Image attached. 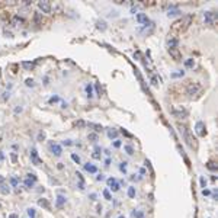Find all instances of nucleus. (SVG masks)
<instances>
[{"instance_id":"obj_1","label":"nucleus","mask_w":218,"mask_h":218,"mask_svg":"<svg viewBox=\"0 0 218 218\" xmlns=\"http://www.w3.org/2000/svg\"><path fill=\"white\" fill-rule=\"evenodd\" d=\"M177 128H179V132L182 134V137H183V140H185V143L188 144L191 148H196V147H198V141H196V138L193 137L192 131H191L188 127L182 125V124H177Z\"/></svg>"},{"instance_id":"obj_2","label":"nucleus","mask_w":218,"mask_h":218,"mask_svg":"<svg viewBox=\"0 0 218 218\" xmlns=\"http://www.w3.org/2000/svg\"><path fill=\"white\" fill-rule=\"evenodd\" d=\"M191 22H192V15H186V16H183L180 21H177V22L173 23L172 29L173 31H185V29H188V26L191 25Z\"/></svg>"},{"instance_id":"obj_3","label":"nucleus","mask_w":218,"mask_h":218,"mask_svg":"<svg viewBox=\"0 0 218 218\" xmlns=\"http://www.w3.org/2000/svg\"><path fill=\"white\" fill-rule=\"evenodd\" d=\"M201 90V84L199 83H195V82H189L186 84V95L188 96H193V95H198Z\"/></svg>"},{"instance_id":"obj_4","label":"nucleus","mask_w":218,"mask_h":218,"mask_svg":"<svg viewBox=\"0 0 218 218\" xmlns=\"http://www.w3.org/2000/svg\"><path fill=\"white\" fill-rule=\"evenodd\" d=\"M195 132L199 135V137H205L207 135V128H205V124L202 121H198L195 124Z\"/></svg>"},{"instance_id":"obj_5","label":"nucleus","mask_w":218,"mask_h":218,"mask_svg":"<svg viewBox=\"0 0 218 218\" xmlns=\"http://www.w3.org/2000/svg\"><path fill=\"white\" fill-rule=\"evenodd\" d=\"M204 19H205V23L214 25L217 22V13H214V12H204Z\"/></svg>"},{"instance_id":"obj_6","label":"nucleus","mask_w":218,"mask_h":218,"mask_svg":"<svg viewBox=\"0 0 218 218\" xmlns=\"http://www.w3.org/2000/svg\"><path fill=\"white\" fill-rule=\"evenodd\" d=\"M48 148H50V151L55 156V157H60L61 153H63V148H61V146H60V144H55V143H51V144L48 146Z\"/></svg>"},{"instance_id":"obj_7","label":"nucleus","mask_w":218,"mask_h":218,"mask_svg":"<svg viewBox=\"0 0 218 218\" xmlns=\"http://www.w3.org/2000/svg\"><path fill=\"white\" fill-rule=\"evenodd\" d=\"M179 15H182V10L177 9L175 5H170V7L167 10V16L169 18H175V16H179Z\"/></svg>"},{"instance_id":"obj_8","label":"nucleus","mask_w":218,"mask_h":218,"mask_svg":"<svg viewBox=\"0 0 218 218\" xmlns=\"http://www.w3.org/2000/svg\"><path fill=\"white\" fill-rule=\"evenodd\" d=\"M108 186H109V189H112V192H118L119 191V183L115 177H109L108 179Z\"/></svg>"},{"instance_id":"obj_9","label":"nucleus","mask_w":218,"mask_h":218,"mask_svg":"<svg viewBox=\"0 0 218 218\" xmlns=\"http://www.w3.org/2000/svg\"><path fill=\"white\" fill-rule=\"evenodd\" d=\"M31 162H32L35 166H39V164H42V160L38 157V153H37V150H35V148H32V150H31Z\"/></svg>"},{"instance_id":"obj_10","label":"nucleus","mask_w":218,"mask_h":218,"mask_svg":"<svg viewBox=\"0 0 218 218\" xmlns=\"http://www.w3.org/2000/svg\"><path fill=\"white\" fill-rule=\"evenodd\" d=\"M38 7H39V10H42V13H50L51 12V3L50 2H38Z\"/></svg>"},{"instance_id":"obj_11","label":"nucleus","mask_w":218,"mask_h":218,"mask_svg":"<svg viewBox=\"0 0 218 218\" xmlns=\"http://www.w3.org/2000/svg\"><path fill=\"white\" fill-rule=\"evenodd\" d=\"M169 54H170V57H172L175 61H182V54H180L179 48H172V50H169Z\"/></svg>"},{"instance_id":"obj_12","label":"nucleus","mask_w":218,"mask_h":218,"mask_svg":"<svg viewBox=\"0 0 218 218\" xmlns=\"http://www.w3.org/2000/svg\"><path fill=\"white\" fill-rule=\"evenodd\" d=\"M135 19H137V22H138V23H144V25L151 23V22H150V19H148V16H147L146 13H137Z\"/></svg>"},{"instance_id":"obj_13","label":"nucleus","mask_w":218,"mask_h":218,"mask_svg":"<svg viewBox=\"0 0 218 218\" xmlns=\"http://www.w3.org/2000/svg\"><path fill=\"white\" fill-rule=\"evenodd\" d=\"M172 115L176 118H186L188 116V111L186 109H172Z\"/></svg>"},{"instance_id":"obj_14","label":"nucleus","mask_w":218,"mask_h":218,"mask_svg":"<svg viewBox=\"0 0 218 218\" xmlns=\"http://www.w3.org/2000/svg\"><path fill=\"white\" fill-rule=\"evenodd\" d=\"M38 205H39V207H42V208H45L47 211H50V209H51V205H50V202L47 201L45 198H41V199L38 201Z\"/></svg>"},{"instance_id":"obj_15","label":"nucleus","mask_w":218,"mask_h":218,"mask_svg":"<svg viewBox=\"0 0 218 218\" xmlns=\"http://www.w3.org/2000/svg\"><path fill=\"white\" fill-rule=\"evenodd\" d=\"M177 45H179V39L177 38H170L167 41V47H169V50H172V48H177Z\"/></svg>"},{"instance_id":"obj_16","label":"nucleus","mask_w":218,"mask_h":218,"mask_svg":"<svg viewBox=\"0 0 218 218\" xmlns=\"http://www.w3.org/2000/svg\"><path fill=\"white\" fill-rule=\"evenodd\" d=\"M23 23V19L19 16V15H15V16L12 18V25L13 26H21Z\"/></svg>"},{"instance_id":"obj_17","label":"nucleus","mask_w":218,"mask_h":218,"mask_svg":"<svg viewBox=\"0 0 218 218\" xmlns=\"http://www.w3.org/2000/svg\"><path fill=\"white\" fill-rule=\"evenodd\" d=\"M87 127H89V128H92L95 132H100V131H103V127H102V125H99V124L89 122V124H87Z\"/></svg>"},{"instance_id":"obj_18","label":"nucleus","mask_w":218,"mask_h":218,"mask_svg":"<svg viewBox=\"0 0 218 218\" xmlns=\"http://www.w3.org/2000/svg\"><path fill=\"white\" fill-rule=\"evenodd\" d=\"M84 170H86V172H89V173H96L98 172V167L93 166L92 163H86L84 164Z\"/></svg>"},{"instance_id":"obj_19","label":"nucleus","mask_w":218,"mask_h":218,"mask_svg":"<svg viewBox=\"0 0 218 218\" xmlns=\"http://www.w3.org/2000/svg\"><path fill=\"white\" fill-rule=\"evenodd\" d=\"M66 201H67V199H66V196H63V195H58V196H57V207H58V208H61V207H63V205L66 204Z\"/></svg>"},{"instance_id":"obj_20","label":"nucleus","mask_w":218,"mask_h":218,"mask_svg":"<svg viewBox=\"0 0 218 218\" xmlns=\"http://www.w3.org/2000/svg\"><path fill=\"white\" fill-rule=\"evenodd\" d=\"M100 151H102V148L100 147H95V151H93V154H92V157L95 159V160H99L100 159Z\"/></svg>"},{"instance_id":"obj_21","label":"nucleus","mask_w":218,"mask_h":218,"mask_svg":"<svg viewBox=\"0 0 218 218\" xmlns=\"http://www.w3.org/2000/svg\"><path fill=\"white\" fill-rule=\"evenodd\" d=\"M108 138H111V140H115L118 137V131L116 130H108Z\"/></svg>"},{"instance_id":"obj_22","label":"nucleus","mask_w":218,"mask_h":218,"mask_svg":"<svg viewBox=\"0 0 218 218\" xmlns=\"http://www.w3.org/2000/svg\"><path fill=\"white\" fill-rule=\"evenodd\" d=\"M185 76V71L183 70H177L176 73H172L170 74V77H172V79H179V77H183Z\"/></svg>"},{"instance_id":"obj_23","label":"nucleus","mask_w":218,"mask_h":218,"mask_svg":"<svg viewBox=\"0 0 218 218\" xmlns=\"http://www.w3.org/2000/svg\"><path fill=\"white\" fill-rule=\"evenodd\" d=\"M22 67L26 68V70H32V68L35 67V64H34V63H29V61H23V63H22Z\"/></svg>"},{"instance_id":"obj_24","label":"nucleus","mask_w":218,"mask_h":218,"mask_svg":"<svg viewBox=\"0 0 218 218\" xmlns=\"http://www.w3.org/2000/svg\"><path fill=\"white\" fill-rule=\"evenodd\" d=\"M134 74H135V77L138 79V82H140V83H144V79H143V76H141V73H140V70H138V68H134Z\"/></svg>"},{"instance_id":"obj_25","label":"nucleus","mask_w":218,"mask_h":218,"mask_svg":"<svg viewBox=\"0 0 218 218\" xmlns=\"http://www.w3.org/2000/svg\"><path fill=\"white\" fill-rule=\"evenodd\" d=\"M195 64V61L193 58H188V60H185V67H188V68H192Z\"/></svg>"},{"instance_id":"obj_26","label":"nucleus","mask_w":218,"mask_h":218,"mask_svg":"<svg viewBox=\"0 0 218 218\" xmlns=\"http://www.w3.org/2000/svg\"><path fill=\"white\" fill-rule=\"evenodd\" d=\"M23 183H25V186H26V188H29V189H31V188H34V183H35V182H34L32 179H29V177H26Z\"/></svg>"},{"instance_id":"obj_27","label":"nucleus","mask_w":218,"mask_h":218,"mask_svg":"<svg viewBox=\"0 0 218 218\" xmlns=\"http://www.w3.org/2000/svg\"><path fill=\"white\" fill-rule=\"evenodd\" d=\"M96 26H98V29L105 31V29H106V22H105V21H98V22H96Z\"/></svg>"},{"instance_id":"obj_28","label":"nucleus","mask_w":218,"mask_h":218,"mask_svg":"<svg viewBox=\"0 0 218 218\" xmlns=\"http://www.w3.org/2000/svg\"><path fill=\"white\" fill-rule=\"evenodd\" d=\"M86 93H87V96L89 98H92L93 96V86L89 83V84H86Z\"/></svg>"},{"instance_id":"obj_29","label":"nucleus","mask_w":218,"mask_h":218,"mask_svg":"<svg viewBox=\"0 0 218 218\" xmlns=\"http://www.w3.org/2000/svg\"><path fill=\"white\" fill-rule=\"evenodd\" d=\"M10 192V189L7 188L6 185H0V193H3V195H7Z\"/></svg>"},{"instance_id":"obj_30","label":"nucleus","mask_w":218,"mask_h":218,"mask_svg":"<svg viewBox=\"0 0 218 218\" xmlns=\"http://www.w3.org/2000/svg\"><path fill=\"white\" fill-rule=\"evenodd\" d=\"M124 150L127 151V154H128V156H132V154H134V147H132V146H130V144L124 147Z\"/></svg>"},{"instance_id":"obj_31","label":"nucleus","mask_w":218,"mask_h":218,"mask_svg":"<svg viewBox=\"0 0 218 218\" xmlns=\"http://www.w3.org/2000/svg\"><path fill=\"white\" fill-rule=\"evenodd\" d=\"M128 196L130 198H135V188L134 186H130L128 188Z\"/></svg>"},{"instance_id":"obj_32","label":"nucleus","mask_w":218,"mask_h":218,"mask_svg":"<svg viewBox=\"0 0 218 218\" xmlns=\"http://www.w3.org/2000/svg\"><path fill=\"white\" fill-rule=\"evenodd\" d=\"M90 141H93V143H96L98 141V134L96 132H92V134H89V137H87Z\"/></svg>"},{"instance_id":"obj_33","label":"nucleus","mask_w":218,"mask_h":218,"mask_svg":"<svg viewBox=\"0 0 218 218\" xmlns=\"http://www.w3.org/2000/svg\"><path fill=\"white\" fill-rule=\"evenodd\" d=\"M132 215H134V218H144V212L143 211H134Z\"/></svg>"},{"instance_id":"obj_34","label":"nucleus","mask_w":218,"mask_h":218,"mask_svg":"<svg viewBox=\"0 0 218 218\" xmlns=\"http://www.w3.org/2000/svg\"><path fill=\"white\" fill-rule=\"evenodd\" d=\"M71 160H73L74 163H77V164L80 163V157H79V156H77L76 153H71Z\"/></svg>"},{"instance_id":"obj_35","label":"nucleus","mask_w":218,"mask_h":218,"mask_svg":"<svg viewBox=\"0 0 218 218\" xmlns=\"http://www.w3.org/2000/svg\"><path fill=\"white\" fill-rule=\"evenodd\" d=\"M34 21H35V23H41V22H42V16H41V13H35Z\"/></svg>"},{"instance_id":"obj_36","label":"nucleus","mask_w":218,"mask_h":218,"mask_svg":"<svg viewBox=\"0 0 218 218\" xmlns=\"http://www.w3.org/2000/svg\"><path fill=\"white\" fill-rule=\"evenodd\" d=\"M119 170H121L122 173H125V172H127V162H122V163L119 164Z\"/></svg>"},{"instance_id":"obj_37","label":"nucleus","mask_w":218,"mask_h":218,"mask_svg":"<svg viewBox=\"0 0 218 218\" xmlns=\"http://www.w3.org/2000/svg\"><path fill=\"white\" fill-rule=\"evenodd\" d=\"M207 167H208L209 170H212V172H215V170H217V166H215V163H212V162H208V163H207Z\"/></svg>"},{"instance_id":"obj_38","label":"nucleus","mask_w":218,"mask_h":218,"mask_svg":"<svg viewBox=\"0 0 218 218\" xmlns=\"http://www.w3.org/2000/svg\"><path fill=\"white\" fill-rule=\"evenodd\" d=\"M103 196H105V199H108V201H111V199H112L111 192H109L108 189H103Z\"/></svg>"},{"instance_id":"obj_39","label":"nucleus","mask_w":218,"mask_h":218,"mask_svg":"<svg viewBox=\"0 0 218 218\" xmlns=\"http://www.w3.org/2000/svg\"><path fill=\"white\" fill-rule=\"evenodd\" d=\"M25 84H26L28 87H34V86H35V83H34L32 79H26V80H25Z\"/></svg>"},{"instance_id":"obj_40","label":"nucleus","mask_w":218,"mask_h":218,"mask_svg":"<svg viewBox=\"0 0 218 218\" xmlns=\"http://www.w3.org/2000/svg\"><path fill=\"white\" fill-rule=\"evenodd\" d=\"M10 183H12V186H13V188H16V186L19 185V180H18L16 177H10Z\"/></svg>"},{"instance_id":"obj_41","label":"nucleus","mask_w":218,"mask_h":218,"mask_svg":"<svg viewBox=\"0 0 218 218\" xmlns=\"http://www.w3.org/2000/svg\"><path fill=\"white\" fill-rule=\"evenodd\" d=\"M28 215H29V218H34L35 217V209L34 208H28Z\"/></svg>"},{"instance_id":"obj_42","label":"nucleus","mask_w":218,"mask_h":218,"mask_svg":"<svg viewBox=\"0 0 218 218\" xmlns=\"http://www.w3.org/2000/svg\"><path fill=\"white\" fill-rule=\"evenodd\" d=\"M159 82H160V80H159L156 76H153V77H151V84H153V86H157V84H159Z\"/></svg>"},{"instance_id":"obj_43","label":"nucleus","mask_w":218,"mask_h":218,"mask_svg":"<svg viewBox=\"0 0 218 218\" xmlns=\"http://www.w3.org/2000/svg\"><path fill=\"white\" fill-rule=\"evenodd\" d=\"M10 159H12L13 163H16V162H18V156H16V153H10Z\"/></svg>"},{"instance_id":"obj_44","label":"nucleus","mask_w":218,"mask_h":218,"mask_svg":"<svg viewBox=\"0 0 218 218\" xmlns=\"http://www.w3.org/2000/svg\"><path fill=\"white\" fill-rule=\"evenodd\" d=\"M60 100H61V99H60L58 96H53V98H51L48 102H50V103H55V102H60Z\"/></svg>"},{"instance_id":"obj_45","label":"nucleus","mask_w":218,"mask_h":218,"mask_svg":"<svg viewBox=\"0 0 218 218\" xmlns=\"http://www.w3.org/2000/svg\"><path fill=\"white\" fill-rule=\"evenodd\" d=\"M45 140V132H39L38 134V141H44Z\"/></svg>"},{"instance_id":"obj_46","label":"nucleus","mask_w":218,"mask_h":218,"mask_svg":"<svg viewBox=\"0 0 218 218\" xmlns=\"http://www.w3.org/2000/svg\"><path fill=\"white\" fill-rule=\"evenodd\" d=\"M121 146H122V143L119 141V140H115V141H114V147H115V148H119Z\"/></svg>"},{"instance_id":"obj_47","label":"nucleus","mask_w":218,"mask_h":218,"mask_svg":"<svg viewBox=\"0 0 218 218\" xmlns=\"http://www.w3.org/2000/svg\"><path fill=\"white\" fill-rule=\"evenodd\" d=\"M121 132H122V134H124V135H125V137H128V138H132V134H130V132H128V131H127V130H122V131H121Z\"/></svg>"},{"instance_id":"obj_48","label":"nucleus","mask_w":218,"mask_h":218,"mask_svg":"<svg viewBox=\"0 0 218 218\" xmlns=\"http://www.w3.org/2000/svg\"><path fill=\"white\" fill-rule=\"evenodd\" d=\"M76 125L79 127V128H82V127H84V125H86V124H84L83 121H79V122H76Z\"/></svg>"},{"instance_id":"obj_49","label":"nucleus","mask_w":218,"mask_h":218,"mask_svg":"<svg viewBox=\"0 0 218 218\" xmlns=\"http://www.w3.org/2000/svg\"><path fill=\"white\" fill-rule=\"evenodd\" d=\"M3 95H5V96H3V100H7V99L10 98V93H9V92H5Z\"/></svg>"},{"instance_id":"obj_50","label":"nucleus","mask_w":218,"mask_h":218,"mask_svg":"<svg viewBox=\"0 0 218 218\" xmlns=\"http://www.w3.org/2000/svg\"><path fill=\"white\" fill-rule=\"evenodd\" d=\"M73 143H71V140H64L63 141V146H71Z\"/></svg>"},{"instance_id":"obj_51","label":"nucleus","mask_w":218,"mask_h":218,"mask_svg":"<svg viewBox=\"0 0 218 218\" xmlns=\"http://www.w3.org/2000/svg\"><path fill=\"white\" fill-rule=\"evenodd\" d=\"M199 182H201V186H202V188H205V185H207L205 179H204V177H201V179H199Z\"/></svg>"},{"instance_id":"obj_52","label":"nucleus","mask_w":218,"mask_h":218,"mask_svg":"<svg viewBox=\"0 0 218 218\" xmlns=\"http://www.w3.org/2000/svg\"><path fill=\"white\" fill-rule=\"evenodd\" d=\"M95 89H96V92H98V95L100 96V93H102V89H100V86H99V84H96V86H95Z\"/></svg>"},{"instance_id":"obj_53","label":"nucleus","mask_w":218,"mask_h":218,"mask_svg":"<svg viewBox=\"0 0 218 218\" xmlns=\"http://www.w3.org/2000/svg\"><path fill=\"white\" fill-rule=\"evenodd\" d=\"M28 177H29V179H32V180H34V182H35V180H37V176H35V175H34V173H29V175H28Z\"/></svg>"},{"instance_id":"obj_54","label":"nucleus","mask_w":218,"mask_h":218,"mask_svg":"<svg viewBox=\"0 0 218 218\" xmlns=\"http://www.w3.org/2000/svg\"><path fill=\"white\" fill-rule=\"evenodd\" d=\"M19 112H22V106H18L16 109H15V114H19Z\"/></svg>"},{"instance_id":"obj_55","label":"nucleus","mask_w":218,"mask_h":218,"mask_svg":"<svg viewBox=\"0 0 218 218\" xmlns=\"http://www.w3.org/2000/svg\"><path fill=\"white\" fill-rule=\"evenodd\" d=\"M140 57H141V54H140L138 51H137V53H134V58H140Z\"/></svg>"},{"instance_id":"obj_56","label":"nucleus","mask_w":218,"mask_h":218,"mask_svg":"<svg viewBox=\"0 0 218 218\" xmlns=\"http://www.w3.org/2000/svg\"><path fill=\"white\" fill-rule=\"evenodd\" d=\"M109 164H111V159H106L105 160V166H109Z\"/></svg>"},{"instance_id":"obj_57","label":"nucleus","mask_w":218,"mask_h":218,"mask_svg":"<svg viewBox=\"0 0 218 218\" xmlns=\"http://www.w3.org/2000/svg\"><path fill=\"white\" fill-rule=\"evenodd\" d=\"M202 193H204V195H209V193H211V192H209V191H208V189H204V191H202Z\"/></svg>"},{"instance_id":"obj_58","label":"nucleus","mask_w":218,"mask_h":218,"mask_svg":"<svg viewBox=\"0 0 218 218\" xmlns=\"http://www.w3.org/2000/svg\"><path fill=\"white\" fill-rule=\"evenodd\" d=\"M3 183H5V177L0 176V185H3Z\"/></svg>"},{"instance_id":"obj_59","label":"nucleus","mask_w":218,"mask_h":218,"mask_svg":"<svg viewBox=\"0 0 218 218\" xmlns=\"http://www.w3.org/2000/svg\"><path fill=\"white\" fill-rule=\"evenodd\" d=\"M9 218H18V215H16V214H10Z\"/></svg>"},{"instance_id":"obj_60","label":"nucleus","mask_w":218,"mask_h":218,"mask_svg":"<svg viewBox=\"0 0 218 218\" xmlns=\"http://www.w3.org/2000/svg\"><path fill=\"white\" fill-rule=\"evenodd\" d=\"M96 179H98V180H103V175H99Z\"/></svg>"},{"instance_id":"obj_61","label":"nucleus","mask_w":218,"mask_h":218,"mask_svg":"<svg viewBox=\"0 0 218 218\" xmlns=\"http://www.w3.org/2000/svg\"><path fill=\"white\" fill-rule=\"evenodd\" d=\"M118 218H125V217H124V215H121V217H118Z\"/></svg>"}]
</instances>
